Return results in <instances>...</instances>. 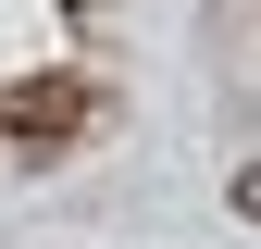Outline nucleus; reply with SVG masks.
<instances>
[{
  "label": "nucleus",
  "instance_id": "obj_1",
  "mask_svg": "<svg viewBox=\"0 0 261 249\" xmlns=\"http://www.w3.org/2000/svg\"><path fill=\"white\" fill-rule=\"evenodd\" d=\"M100 124V87L87 75H25V87H0V137L13 150H62V137H87Z\"/></svg>",
  "mask_w": 261,
  "mask_h": 249
},
{
  "label": "nucleus",
  "instance_id": "obj_2",
  "mask_svg": "<svg viewBox=\"0 0 261 249\" xmlns=\"http://www.w3.org/2000/svg\"><path fill=\"white\" fill-rule=\"evenodd\" d=\"M237 212H249V225H261V162H249V175H237Z\"/></svg>",
  "mask_w": 261,
  "mask_h": 249
},
{
  "label": "nucleus",
  "instance_id": "obj_3",
  "mask_svg": "<svg viewBox=\"0 0 261 249\" xmlns=\"http://www.w3.org/2000/svg\"><path fill=\"white\" fill-rule=\"evenodd\" d=\"M62 13H87V0H62Z\"/></svg>",
  "mask_w": 261,
  "mask_h": 249
}]
</instances>
